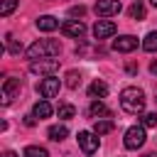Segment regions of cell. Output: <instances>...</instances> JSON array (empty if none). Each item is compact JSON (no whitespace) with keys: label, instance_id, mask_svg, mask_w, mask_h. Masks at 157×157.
Listing matches in <instances>:
<instances>
[{"label":"cell","instance_id":"cell-31","mask_svg":"<svg viewBox=\"0 0 157 157\" xmlns=\"http://www.w3.org/2000/svg\"><path fill=\"white\" fill-rule=\"evenodd\" d=\"M150 2H152V5H155V7H157V0H150Z\"/></svg>","mask_w":157,"mask_h":157},{"label":"cell","instance_id":"cell-28","mask_svg":"<svg viewBox=\"0 0 157 157\" xmlns=\"http://www.w3.org/2000/svg\"><path fill=\"white\" fill-rule=\"evenodd\" d=\"M150 71H152V74H155V76H157V59H155V61H152V64H150Z\"/></svg>","mask_w":157,"mask_h":157},{"label":"cell","instance_id":"cell-29","mask_svg":"<svg viewBox=\"0 0 157 157\" xmlns=\"http://www.w3.org/2000/svg\"><path fill=\"white\" fill-rule=\"evenodd\" d=\"M2 157H17V155H15V152H5Z\"/></svg>","mask_w":157,"mask_h":157},{"label":"cell","instance_id":"cell-22","mask_svg":"<svg viewBox=\"0 0 157 157\" xmlns=\"http://www.w3.org/2000/svg\"><path fill=\"white\" fill-rule=\"evenodd\" d=\"M66 86L69 88H78L81 86V74L78 71H69L66 74Z\"/></svg>","mask_w":157,"mask_h":157},{"label":"cell","instance_id":"cell-11","mask_svg":"<svg viewBox=\"0 0 157 157\" xmlns=\"http://www.w3.org/2000/svg\"><path fill=\"white\" fill-rule=\"evenodd\" d=\"M17 93H20V78H5V83H2V103L7 105Z\"/></svg>","mask_w":157,"mask_h":157},{"label":"cell","instance_id":"cell-24","mask_svg":"<svg viewBox=\"0 0 157 157\" xmlns=\"http://www.w3.org/2000/svg\"><path fill=\"white\" fill-rule=\"evenodd\" d=\"M142 125L145 128H157V113H145L142 115Z\"/></svg>","mask_w":157,"mask_h":157},{"label":"cell","instance_id":"cell-21","mask_svg":"<svg viewBox=\"0 0 157 157\" xmlns=\"http://www.w3.org/2000/svg\"><path fill=\"white\" fill-rule=\"evenodd\" d=\"M128 12H130L132 20H145V5H142V2H132Z\"/></svg>","mask_w":157,"mask_h":157},{"label":"cell","instance_id":"cell-17","mask_svg":"<svg viewBox=\"0 0 157 157\" xmlns=\"http://www.w3.org/2000/svg\"><path fill=\"white\" fill-rule=\"evenodd\" d=\"M115 125H113V120H96L93 123V132L96 135H105V132H110Z\"/></svg>","mask_w":157,"mask_h":157},{"label":"cell","instance_id":"cell-1","mask_svg":"<svg viewBox=\"0 0 157 157\" xmlns=\"http://www.w3.org/2000/svg\"><path fill=\"white\" fill-rule=\"evenodd\" d=\"M120 108L130 115H140L145 110V93L137 86H128L120 91Z\"/></svg>","mask_w":157,"mask_h":157},{"label":"cell","instance_id":"cell-16","mask_svg":"<svg viewBox=\"0 0 157 157\" xmlns=\"http://www.w3.org/2000/svg\"><path fill=\"white\" fill-rule=\"evenodd\" d=\"M69 135V130H66V125H52L49 128V140H54V142H59V140H64Z\"/></svg>","mask_w":157,"mask_h":157},{"label":"cell","instance_id":"cell-26","mask_svg":"<svg viewBox=\"0 0 157 157\" xmlns=\"http://www.w3.org/2000/svg\"><path fill=\"white\" fill-rule=\"evenodd\" d=\"M10 52H12V54H20V52H22V47H20V44H15V42H10Z\"/></svg>","mask_w":157,"mask_h":157},{"label":"cell","instance_id":"cell-13","mask_svg":"<svg viewBox=\"0 0 157 157\" xmlns=\"http://www.w3.org/2000/svg\"><path fill=\"white\" fill-rule=\"evenodd\" d=\"M32 113H34L39 120H42V118H49V115H52V105H49V101H47V98L37 101V103H34V108H32Z\"/></svg>","mask_w":157,"mask_h":157},{"label":"cell","instance_id":"cell-25","mask_svg":"<svg viewBox=\"0 0 157 157\" xmlns=\"http://www.w3.org/2000/svg\"><path fill=\"white\" fill-rule=\"evenodd\" d=\"M69 15H71V17H83V15H86V7H83V5H76V7L69 10Z\"/></svg>","mask_w":157,"mask_h":157},{"label":"cell","instance_id":"cell-2","mask_svg":"<svg viewBox=\"0 0 157 157\" xmlns=\"http://www.w3.org/2000/svg\"><path fill=\"white\" fill-rule=\"evenodd\" d=\"M61 52V44L56 39H37L34 44L27 47V59H44V56H56Z\"/></svg>","mask_w":157,"mask_h":157},{"label":"cell","instance_id":"cell-9","mask_svg":"<svg viewBox=\"0 0 157 157\" xmlns=\"http://www.w3.org/2000/svg\"><path fill=\"white\" fill-rule=\"evenodd\" d=\"M61 32L66 34V37H83L86 34V25L81 22V20H66L64 25H61Z\"/></svg>","mask_w":157,"mask_h":157},{"label":"cell","instance_id":"cell-8","mask_svg":"<svg viewBox=\"0 0 157 157\" xmlns=\"http://www.w3.org/2000/svg\"><path fill=\"white\" fill-rule=\"evenodd\" d=\"M115 22L113 20H98L96 25H93V37L96 39H105V37H113L115 34Z\"/></svg>","mask_w":157,"mask_h":157},{"label":"cell","instance_id":"cell-18","mask_svg":"<svg viewBox=\"0 0 157 157\" xmlns=\"http://www.w3.org/2000/svg\"><path fill=\"white\" fill-rule=\"evenodd\" d=\"M56 113H59V118H64V120H69V118H74V115H76V108H74L71 103H59V108H56Z\"/></svg>","mask_w":157,"mask_h":157},{"label":"cell","instance_id":"cell-6","mask_svg":"<svg viewBox=\"0 0 157 157\" xmlns=\"http://www.w3.org/2000/svg\"><path fill=\"white\" fill-rule=\"evenodd\" d=\"M59 88H61V81H59L56 76H47V78H42L39 86H37V91H39L42 98H54V96L59 93Z\"/></svg>","mask_w":157,"mask_h":157},{"label":"cell","instance_id":"cell-14","mask_svg":"<svg viewBox=\"0 0 157 157\" xmlns=\"http://www.w3.org/2000/svg\"><path fill=\"white\" fill-rule=\"evenodd\" d=\"M88 96H91V98H105V96H108V86H105L103 81H93V83L88 86Z\"/></svg>","mask_w":157,"mask_h":157},{"label":"cell","instance_id":"cell-3","mask_svg":"<svg viewBox=\"0 0 157 157\" xmlns=\"http://www.w3.org/2000/svg\"><path fill=\"white\" fill-rule=\"evenodd\" d=\"M56 69H59V59H54V56L34 59V61L29 64V71H32V74H44V76H54Z\"/></svg>","mask_w":157,"mask_h":157},{"label":"cell","instance_id":"cell-5","mask_svg":"<svg viewBox=\"0 0 157 157\" xmlns=\"http://www.w3.org/2000/svg\"><path fill=\"white\" fill-rule=\"evenodd\" d=\"M93 10H96L98 17H113L123 10V5H120V0H96Z\"/></svg>","mask_w":157,"mask_h":157},{"label":"cell","instance_id":"cell-20","mask_svg":"<svg viewBox=\"0 0 157 157\" xmlns=\"http://www.w3.org/2000/svg\"><path fill=\"white\" fill-rule=\"evenodd\" d=\"M142 49H145V52H157V32H150V34L142 39Z\"/></svg>","mask_w":157,"mask_h":157},{"label":"cell","instance_id":"cell-23","mask_svg":"<svg viewBox=\"0 0 157 157\" xmlns=\"http://www.w3.org/2000/svg\"><path fill=\"white\" fill-rule=\"evenodd\" d=\"M17 5H20L17 0H2V5H0V17H7Z\"/></svg>","mask_w":157,"mask_h":157},{"label":"cell","instance_id":"cell-4","mask_svg":"<svg viewBox=\"0 0 157 157\" xmlns=\"http://www.w3.org/2000/svg\"><path fill=\"white\" fill-rule=\"evenodd\" d=\"M123 142H125L128 150H137V147H142V145H145V125H132V128H128Z\"/></svg>","mask_w":157,"mask_h":157},{"label":"cell","instance_id":"cell-30","mask_svg":"<svg viewBox=\"0 0 157 157\" xmlns=\"http://www.w3.org/2000/svg\"><path fill=\"white\" fill-rule=\"evenodd\" d=\"M145 157H157V152H150V155H145Z\"/></svg>","mask_w":157,"mask_h":157},{"label":"cell","instance_id":"cell-12","mask_svg":"<svg viewBox=\"0 0 157 157\" xmlns=\"http://www.w3.org/2000/svg\"><path fill=\"white\" fill-rule=\"evenodd\" d=\"M59 27V22L52 17V15H42V17H37V29H42V32H52V29H56Z\"/></svg>","mask_w":157,"mask_h":157},{"label":"cell","instance_id":"cell-19","mask_svg":"<svg viewBox=\"0 0 157 157\" xmlns=\"http://www.w3.org/2000/svg\"><path fill=\"white\" fill-rule=\"evenodd\" d=\"M22 155H25V157H49L47 150H44V147H37V145H27Z\"/></svg>","mask_w":157,"mask_h":157},{"label":"cell","instance_id":"cell-10","mask_svg":"<svg viewBox=\"0 0 157 157\" xmlns=\"http://www.w3.org/2000/svg\"><path fill=\"white\" fill-rule=\"evenodd\" d=\"M113 49L120 52V54H128V52L137 49V39H135L132 34H123V37H118V39L113 42Z\"/></svg>","mask_w":157,"mask_h":157},{"label":"cell","instance_id":"cell-27","mask_svg":"<svg viewBox=\"0 0 157 157\" xmlns=\"http://www.w3.org/2000/svg\"><path fill=\"white\" fill-rule=\"evenodd\" d=\"M34 118H37L34 113H32V115H25V125H29V128H32V125H34Z\"/></svg>","mask_w":157,"mask_h":157},{"label":"cell","instance_id":"cell-7","mask_svg":"<svg viewBox=\"0 0 157 157\" xmlns=\"http://www.w3.org/2000/svg\"><path fill=\"white\" fill-rule=\"evenodd\" d=\"M78 147L83 150V155H93L98 150V135L88 132V130H81L78 132Z\"/></svg>","mask_w":157,"mask_h":157},{"label":"cell","instance_id":"cell-15","mask_svg":"<svg viewBox=\"0 0 157 157\" xmlns=\"http://www.w3.org/2000/svg\"><path fill=\"white\" fill-rule=\"evenodd\" d=\"M88 110H91V115H105V118L110 115L108 105H105V103H103L101 98H93V101H91V108H88Z\"/></svg>","mask_w":157,"mask_h":157}]
</instances>
